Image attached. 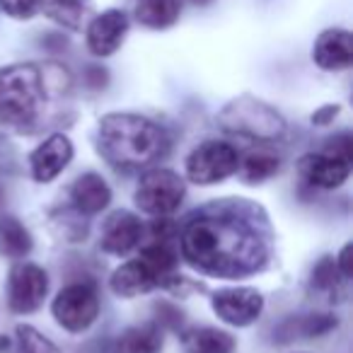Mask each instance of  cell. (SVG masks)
I'll list each match as a JSON object with an SVG mask.
<instances>
[{"label":"cell","mask_w":353,"mask_h":353,"mask_svg":"<svg viewBox=\"0 0 353 353\" xmlns=\"http://www.w3.org/2000/svg\"><path fill=\"white\" fill-rule=\"evenodd\" d=\"M334 327H336V319H334L332 314H310V317H305L303 324H300V332H303L305 336H322V334L332 332Z\"/></svg>","instance_id":"27"},{"label":"cell","mask_w":353,"mask_h":353,"mask_svg":"<svg viewBox=\"0 0 353 353\" xmlns=\"http://www.w3.org/2000/svg\"><path fill=\"white\" fill-rule=\"evenodd\" d=\"M155 312H157V322L167 329H176L182 324V312L170 303H157L155 305Z\"/></svg>","instance_id":"28"},{"label":"cell","mask_w":353,"mask_h":353,"mask_svg":"<svg viewBox=\"0 0 353 353\" xmlns=\"http://www.w3.org/2000/svg\"><path fill=\"white\" fill-rule=\"evenodd\" d=\"M213 310L225 324L250 327L259 319L264 310V298L254 288H225L213 295Z\"/></svg>","instance_id":"9"},{"label":"cell","mask_w":353,"mask_h":353,"mask_svg":"<svg viewBox=\"0 0 353 353\" xmlns=\"http://www.w3.org/2000/svg\"><path fill=\"white\" fill-rule=\"evenodd\" d=\"M143 237V225L133 213L128 211H117L104 221L102 225V250L107 254H128L131 250H136L138 242Z\"/></svg>","instance_id":"13"},{"label":"cell","mask_w":353,"mask_h":353,"mask_svg":"<svg viewBox=\"0 0 353 353\" xmlns=\"http://www.w3.org/2000/svg\"><path fill=\"white\" fill-rule=\"evenodd\" d=\"M336 112H339L336 107H327V109H322V112H317V114H314V117H312V121L317 123V126H324V123H327L329 119H332V117H336Z\"/></svg>","instance_id":"31"},{"label":"cell","mask_w":353,"mask_h":353,"mask_svg":"<svg viewBox=\"0 0 353 353\" xmlns=\"http://www.w3.org/2000/svg\"><path fill=\"white\" fill-rule=\"evenodd\" d=\"M0 199H3V194H0Z\"/></svg>","instance_id":"33"},{"label":"cell","mask_w":353,"mask_h":353,"mask_svg":"<svg viewBox=\"0 0 353 353\" xmlns=\"http://www.w3.org/2000/svg\"><path fill=\"white\" fill-rule=\"evenodd\" d=\"M184 353H232L235 339L213 327H194L182 334Z\"/></svg>","instance_id":"17"},{"label":"cell","mask_w":353,"mask_h":353,"mask_svg":"<svg viewBox=\"0 0 353 353\" xmlns=\"http://www.w3.org/2000/svg\"><path fill=\"white\" fill-rule=\"evenodd\" d=\"M240 155L230 143L206 141L187 157V176L194 184L211 187L237 172Z\"/></svg>","instance_id":"6"},{"label":"cell","mask_w":353,"mask_h":353,"mask_svg":"<svg viewBox=\"0 0 353 353\" xmlns=\"http://www.w3.org/2000/svg\"><path fill=\"white\" fill-rule=\"evenodd\" d=\"M336 269H339V274H341L343 279H348V276H351V245H346L341 250V254H339Z\"/></svg>","instance_id":"30"},{"label":"cell","mask_w":353,"mask_h":353,"mask_svg":"<svg viewBox=\"0 0 353 353\" xmlns=\"http://www.w3.org/2000/svg\"><path fill=\"white\" fill-rule=\"evenodd\" d=\"M99 152L119 170H141L167 152V136L155 121L141 114L114 112L99 121Z\"/></svg>","instance_id":"2"},{"label":"cell","mask_w":353,"mask_h":353,"mask_svg":"<svg viewBox=\"0 0 353 353\" xmlns=\"http://www.w3.org/2000/svg\"><path fill=\"white\" fill-rule=\"evenodd\" d=\"M128 34V15L123 10H104L97 17H92L85 32L88 39V49L97 59H107V56L117 54L121 49L123 39Z\"/></svg>","instance_id":"10"},{"label":"cell","mask_w":353,"mask_h":353,"mask_svg":"<svg viewBox=\"0 0 353 353\" xmlns=\"http://www.w3.org/2000/svg\"><path fill=\"white\" fill-rule=\"evenodd\" d=\"M44 12L56 22V25L78 32V30H83L90 8L85 0H46Z\"/></svg>","instance_id":"22"},{"label":"cell","mask_w":353,"mask_h":353,"mask_svg":"<svg viewBox=\"0 0 353 353\" xmlns=\"http://www.w3.org/2000/svg\"><path fill=\"white\" fill-rule=\"evenodd\" d=\"M221 123L225 131L256 141H276L285 133L283 117L254 97H240L228 104L221 112Z\"/></svg>","instance_id":"4"},{"label":"cell","mask_w":353,"mask_h":353,"mask_svg":"<svg viewBox=\"0 0 353 353\" xmlns=\"http://www.w3.org/2000/svg\"><path fill=\"white\" fill-rule=\"evenodd\" d=\"M46 97L44 73L34 63L0 68V121L25 126L41 112Z\"/></svg>","instance_id":"3"},{"label":"cell","mask_w":353,"mask_h":353,"mask_svg":"<svg viewBox=\"0 0 353 353\" xmlns=\"http://www.w3.org/2000/svg\"><path fill=\"white\" fill-rule=\"evenodd\" d=\"M184 194V179L172 170H150L143 174L141 184L136 189V203L143 213L150 216H170L182 206Z\"/></svg>","instance_id":"5"},{"label":"cell","mask_w":353,"mask_h":353,"mask_svg":"<svg viewBox=\"0 0 353 353\" xmlns=\"http://www.w3.org/2000/svg\"><path fill=\"white\" fill-rule=\"evenodd\" d=\"M32 252V235L15 216L0 218V254L8 259H25Z\"/></svg>","instance_id":"19"},{"label":"cell","mask_w":353,"mask_h":353,"mask_svg":"<svg viewBox=\"0 0 353 353\" xmlns=\"http://www.w3.org/2000/svg\"><path fill=\"white\" fill-rule=\"evenodd\" d=\"M44 3H46V0H44Z\"/></svg>","instance_id":"34"},{"label":"cell","mask_w":353,"mask_h":353,"mask_svg":"<svg viewBox=\"0 0 353 353\" xmlns=\"http://www.w3.org/2000/svg\"><path fill=\"white\" fill-rule=\"evenodd\" d=\"M70 199H73V206L78 208L85 216H94V213L104 211L112 201V189L107 187L102 176L88 172V174L78 176L70 189Z\"/></svg>","instance_id":"15"},{"label":"cell","mask_w":353,"mask_h":353,"mask_svg":"<svg viewBox=\"0 0 353 353\" xmlns=\"http://www.w3.org/2000/svg\"><path fill=\"white\" fill-rule=\"evenodd\" d=\"M194 6H208V3H213V0H192Z\"/></svg>","instance_id":"32"},{"label":"cell","mask_w":353,"mask_h":353,"mask_svg":"<svg viewBox=\"0 0 353 353\" xmlns=\"http://www.w3.org/2000/svg\"><path fill=\"white\" fill-rule=\"evenodd\" d=\"M182 0H138L136 20L148 30H167L179 20Z\"/></svg>","instance_id":"18"},{"label":"cell","mask_w":353,"mask_h":353,"mask_svg":"<svg viewBox=\"0 0 353 353\" xmlns=\"http://www.w3.org/2000/svg\"><path fill=\"white\" fill-rule=\"evenodd\" d=\"M141 261L155 274L157 283H165V279H170L176 266V254L167 242L155 240L152 245H148L145 250L141 252Z\"/></svg>","instance_id":"23"},{"label":"cell","mask_w":353,"mask_h":353,"mask_svg":"<svg viewBox=\"0 0 353 353\" xmlns=\"http://www.w3.org/2000/svg\"><path fill=\"white\" fill-rule=\"evenodd\" d=\"M336 276H339L336 264H334L329 256H324V259L319 261V264L314 266V271H312V285H314V288L329 290V288H334V285H336V281H339Z\"/></svg>","instance_id":"25"},{"label":"cell","mask_w":353,"mask_h":353,"mask_svg":"<svg viewBox=\"0 0 353 353\" xmlns=\"http://www.w3.org/2000/svg\"><path fill=\"white\" fill-rule=\"evenodd\" d=\"M300 172L310 184L319 189H336L351 174V160L341 157L336 152H314V155H305L300 160Z\"/></svg>","instance_id":"12"},{"label":"cell","mask_w":353,"mask_h":353,"mask_svg":"<svg viewBox=\"0 0 353 353\" xmlns=\"http://www.w3.org/2000/svg\"><path fill=\"white\" fill-rule=\"evenodd\" d=\"M49 293V276L37 264H17L8 281V303L17 314H30L41 307Z\"/></svg>","instance_id":"8"},{"label":"cell","mask_w":353,"mask_h":353,"mask_svg":"<svg viewBox=\"0 0 353 353\" xmlns=\"http://www.w3.org/2000/svg\"><path fill=\"white\" fill-rule=\"evenodd\" d=\"M70 160H73V143L63 133H54L30 155L32 176L37 182L46 184L56 179L68 167Z\"/></svg>","instance_id":"11"},{"label":"cell","mask_w":353,"mask_h":353,"mask_svg":"<svg viewBox=\"0 0 353 353\" xmlns=\"http://www.w3.org/2000/svg\"><path fill=\"white\" fill-rule=\"evenodd\" d=\"M281 167L279 155H274L271 150H264V148H256V150H250L240 162H237V170H240L242 179L250 184L264 182L269 176H274Z\"/></svg>","instance_id":"21"},{"label":"cell","mask_w":353,"mask_h":353,"mask_svg":"<svg viewBox=\"0 0 353 353\" xmlns=\"http://www.w3.org/2000/svg\"><path fill=\"white\" fill-rule=\"evenodd\" d=\"M312 61L322 70H346L353 63V37L346 30H327L312 46Z\"/></svg>","instance_id":"14"},{"label":"cell","mask_w":353,"mask_h":353,"mask_svg":"<svg viewBox=\"0 0 353 353\" xmlns=\"http://www.w3.org/2000/svg\"><path fill=\"white\" fill-rule=\"evenodd\" d=\"M0 10L15 20H32L39 10V0H0Z\"/></svg>","instance_id":"26"},{"label":"cell","mask_w":353,"mask_h":353,"mask_svg":"<svg viewBox=\"0 0 353 353\" xmlns=\"http://www.w3.org/2000/svg\"><path fill=\"white\" fill-rule=\"evenodd\" d=\"M155 285H160L155 274L141 259L126 261L112 274V290L117 295H121V298H136V295L152 290Z\"/></svg>","instance_id":"16"},{"label":"cell","mask_w":353,"mask_h":353,"mask_svg":"<svg viewBox=\"0 0 353 353\" xmlns=\"http://www.w3.org/2000/svg\"><path fill=\"white\" fill-rule=\"evenodd\" d=\"M17 353H61L46 336H41L34 327L20 324L17 327Z\"/></svg>","instance_id":"24"},{"label":"cell","mask_w":353,"mask_h":353,"mask_svg":"<svg viewBox=\"0 0 353 353\" xmlns=\"http://www.w3.org/2000/svg\"><path fill=\"white\" fill-rule=\"evenodd\" d=\"M54 317L68 332H85L99 314V295L90 283H70L56 295Z\"/></svg>","instance_id":"7"},{"label":"cell","mask_w":353,"mask_h":353,"mask_svg":"<svg viewBox=\"0 0 353 353\" xmlns=\"http://www.w3.org/2000/svg\"><path fill=\"white\" fill-rule=\"evenodd\" d=\"M162 348V332L157 324L131 327L119 336L114 353H157Z\"/></svg>","instance_id":"20"},{"label":"cell","mask_w":353,"mask_h":353,"mask_svg":"<svg viewBox=\"0 0 353 353\" xmlns=\"http://www.w3.org/2000/svg\"><path fill=\"white\" fill-rule=\"evenodd\" d=\"M182 256L201 274L237 279L254 274L266 261L259 228L235 211H213L192 218L182 232Z\"/></svg>","instance_id":"1"},{"label":"cell","mask_w":353,"mask_h":353,"mask_svg":"<svg viewBox=\"0 0 353 353\" xmlns=\"http://www.w3.org/2000/svg\"><path fill=\"white\" fill-rule=\"evenodd\" d=\"M83 78H85V85H88L90 90H104L109 83V73L102 68V65H88Z\"/></svg>","instance_id":"29"}]
</instances>
